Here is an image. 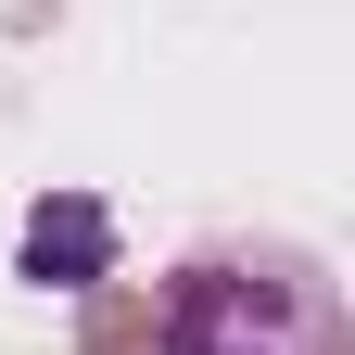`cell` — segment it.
Here are the masks:
<instances>
[{
	"mask_svg": "<svg viewBox=\"0 0 355 355\" xmlns=\"http://www.w3.org/2000/svg\"><path fill=\"white\" fill-rule=\"evenodd\" d=\"M165 355H343V292L318 254H203L165 292Z\"/></svg>",
	"mask_w": 355,
	"mask_h": 355,
	"instance_id": "6da1fadb",
	"label": "cell"
}]
</instances>
